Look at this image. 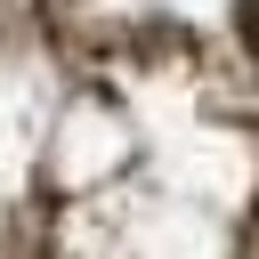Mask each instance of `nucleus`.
Segmentation results:
<instances>
[{"label": "nucleus", "mask_w": 259, "mask_h": 259, "mask_svg": "<svg viewBox=\"0 0 259 259\" xmlns=\"http://www.w3.org/2000/svg\"><path fill=\"white\" fill-rule=\"evenodd\" d=\"M243 40H251V49H259V8H243Z\"/></svg>", "instance_id": "nucleus-1"}]
</instances>
